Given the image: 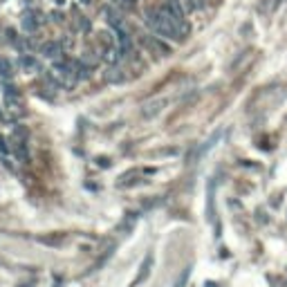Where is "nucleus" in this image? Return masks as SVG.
<instances>
[{
	"mask_svg": "<svg viewBox=\"0 0 287 287\" xmlns=\"http://www.w3.org/2000/svg\"><path fill=\"white\" fill-rule=\"evenodd\" d=\"M144 20H146L148 27H151L157 36H162V38H169V41H184V38L180 36V32H177L173 16L166 12L164 7H159V9H148Z\"/></svg>",
	"mask_w": 287,
	"mask_h": 287,
	"instance_id": "f257e3e1",
	"label": "nucleus"
},
{
	"mask_svg": "<svg viewBox=\"0 0 287 287\" xmlns=\"http://www.w3.org/2000/svg\"><path fill=\"white\" fill-rule=\"evenodd\" d=\"M144 41H146L148 50L155 52V54H159V56H169V54H170V47L162 41V36H146Z\"/></svg>",
	"mask_w": 287,
	"mask_h": 287,
	"instance_id": "f03ea898",
	"label": "nucleus"
},
{
	"mask_svg": "<svg viewBox=\"0 0 287 287\" xmlns=\"http://www.w3.org/2000/svg\"><path fill=\"white\" fill-rule=\"evenodd\" d=\"M41 54L45 56V59H61V54H63V50H61V43L56 41H45L41 45Z\"/></svg>",
	"mask_w": 287,
	"mask_h": 287,
	"instance_id": "7ed1b4c3",
	"label": "nucleus"
},
{
	"mask_svg": "<svg viewBox=\"0 0 287 287\" xmlns=\"http://www.w3.org/2000/svg\"><path fill=\"white\" fill-rule=\"evenodd\" d=\"M151 267H152V253H148L146 256V260L139 265V271H137V276H135V281L130 283V287H137L141 281H146V276L151 274Z\"/></svg>",
	"mask_w": 287,
	"mask_h": 287,
	"instance_id": "20e7f679",
	"label": "nucleus"
},
{
	"mask_svg": "<svg viewBox=\"0 0 287 287\" xmlns=\"http://www.w3.org/2000/svg\"><path fill=\"white\" fill-rule=\"evenodd\" d=\"M166 106V101L164 99H157V101H151V103H146V106H144V110H141V115H144V117L146 119H152L155 117V115H159V112H162V108Z\"/></svg>",
	"mask_w": 287,
	"mask_h": 287,
	"instance_id": "39448f33",
	"label": "nucleus"
},
{
	"mask_svg": "<svg viewBox=\"0 0 287 287\" xmlns=\"http://www.w3.org/2000/svg\"><path fill=\"white\" fill-rule=\"evenodd\" d=\"M18 65H20L23 70H27V72H41V65H38V61H36L34 56H30V54H23V56L18 59Z\"/></svg>",
	"mask_w": 287,
	"mask_h": 287,
	"instance_id": "423d86ee",
	"label": "nucleus"
},
{
	"mask_svg": "<svg viewBox=\"0 0 287 287\" xmlns=\"http://www.w3.org/2000/svg\"><path fill=\"white\" fill-rule=\"evenodd\" d=\"M14 151H16L18 159H20L23 164H30V151H27V141H25V137L16 139V146H14Z\"/></svg>",
	"mask_w": 287,
	"mask_h": 287,
	"instance_id": "0eeeda50",
	"label": "nucleus"
},
{
	"mask_svg": "<svg viewBox=\"0 0 287 287\" xmlns=\"http://www.w3.org/2000/svg\"><path fill=\"white\" fill-rule=\"evenodd\" d=\"M106 20H108V25H110L115 32H119V30H123V23H121V16H119L112 7H106Z\"/></svg>",
	"mask_w": 287,
	"mask_h": 287,
	"instance_id": "6e6552de",
	"label": "nucleus"
},
{
	"mask_svg": "<svg viewBox=\"0 0 287 287\" xmlns=\"http://www.w3.org/2000/svg\"><path fill=\"white\" fill-rule=\"evenodd\" d=\"M119 59H121V52H119V47L108 45L106 50H103V61H106L108 65H117Z\"/></svg>",
	"mask_w": 287,
	"mask_h": 287,
	"instance_id": "1a4fd4ad",
	"label": "nucleus"
},
{
	"mask_svg": "<svg viewBox=\"0 0 287 287\" xmlns=\"http://www.w3.org/2000/svg\"><path fill=\"white\" fill-rule=\"evenodd\" d=\"M92 76V65L88 61H76V79H90Z\"/></svg>",
	"mask_w": 287,
	"mask_h": 287,
	"instance_id": "9d476101",
	"label": "nucleus"
},
{
	"mask_svg": "<svg viewBox=\"0 0 287 287\" xmlns=\"http://www.w3.org/2000/svg\"><path fill=\"white\" fill-rule=\"evenodd\" d=\"M20 25H23V30L30 32V34H34V32L38 30V20H36L34 14H25L23 20H20Z\"/></svg>",
	"mask_w": 287,
	"mask_h": 287,
	"instance_id": "9b49d317",
	"label": "nucleus"
},
{
	"mask_svg": "<svg viewBox=\"0 0 287 287\" xmlns=\"http://www.w3.org/2000/svg\"><path fill=\"white\" fill-rule=\"evenodd\" d=\"M12 76H14V65L7 59H0V79H2V81H9Z\"/></svg>",
	"mask_w": 287,
	"mask_h": 287,
	"instance_id": "f8f14e48",
	"label": "nucleus"
},
{
	"mask_svg": "<svg viewBox=\"0 0 287 287\" xmlns=\"http://www.w3.org/2000/svg\"><path fill=\"white\" fill-rule=\"evenodd\" d=\"M123 76H126V74H123V72L119 70L117 65H110V68L106 70V79H108L110 83H119V81H123Z\"/></svg>",
	"mask_w": 287,
	"mask_h": 287,
	"instance_id": "ddd939ff",
	"label": "nucleus"
},
{
	"mask_svg": "<svg viewBox=\"0 0 287 287\" xmlns=\"http://www.w3.org/2000/svg\"><path fill=\"white\" fill-rule=\"evenodd\" d=\"M76 20H79V27H81L83 32H90V30H92V25H90V20H88V18L79 16V18H76Z\"/></svg>",
	"mask_w": 287,
	"mask_h": 287,
	"instance_id": "4468645a",
	"label": "nucleus"
},
{
	"mask_svg": "<svg viewBox=\"0 0 287 287\" xmlns=\"http://www.w3.org/2000/svg\"><path fill=\"white\" fill-rule=\"evenodd\" d=\"M0 152H2V155H7V152H9V146H7V139L2 135H0Z\"/></svg>",
	"mask_w": 287,
	"mask_h": 287,
	"instance_id": "2eb2a0df",
	"label": "nucleus"
},
{
	"mask_svg": "<svg viewBox=\"0 0 287 287\" xmlns=\"http://www.w3.org/2000/svg\"><path fill=\"white\" fill-rule=\"evenodd\" d=\"M50 20H52V23H61V20H63V16H61L59 12H52V14H50Z\"/></svg>",
	"mask_w": 287,
	"mask_h": 287,
	"instance_id": "dca6fc26",
	"label": "nucleus"
},
{
	"mask_svg": "<svg viewBox=\"0 0 287 287\" xmlns=\"http://www.w3.org/2000/svg\"><path fill=\"white\" fill-rule=\"evenodd\" d=\"M81 2H83V5H90V2H92V0H81Z\"/></svg>",
	"mask_w": 287,
	"mask_h": 287,
	"instance_id": "f3484780",
	"label": "nucleus"
},
{
	"mask_svg": "<svg viewBox=\"0 0 287 287\" xmlns=\"http://www.w3.org/2000/svg\"><path fill=\"white\" fill-rule=\"evenodd\" d=\"M126 2H128V5H135V2H137V0H126Z\"/></svg>",
	"mask_w": 287,
	"mask_h": 287,
	"instance_id": "a211bd4d",
	"label": "nucleus"
}]
</instances>
